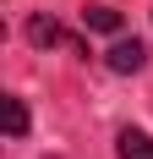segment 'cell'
I'll use <instances>...</instances> for the list:
<instances>
[{
  "label": "cell",
  "mask_w": 153,
  "mask_h": 159,
  "mask_svg": "<svg viewBox=\"0 0 153 159\" xmlns=\"http://www.w3.org/2000/svg\"><path fill=\"white\" fill-rule=\"evenodd\" d=\"M104 61H109V71H120V77H131V71H142V61H148V49H142L137 39H120V44L109 49Z\"/></svg>",
  "instance_id": "1"
},
{
  "label": "cell",
  "mask_w": 153,
  "mask_h": 159,
  "mask_svg": "<svg viewBox=\"0 0 153 159\" xmlns=\"http://www.w3.org/2000/svg\"><path fill=\"white\" fill-rule=\"evenodd\" d=\"M28 39L38 49H44V44H71V39L60 33V22H49V16H33V22H28Z\"/></svg>",
  "instance_id": "2"
},
{
  "label": "cell",
  "mask_w": 153,
  "mask_h": 159,
  "mask_svg": "<svg viewBox=\"0 0 153 159\" xmlns=\"http://www.w3.org/2000/svg\"><path fill=\"white\" fill-rule=\"evenodd\" d=\"M120 159H153V137L148 132H120V148H115Z\"/></svg>",
  "instance_id": "3"
},
{
  "label": "cell",
  "mask_w": 153,
  "mask_h": 159,
  "mask_svg": "<svg viewBox=\"0 0 153 159\" xmlns=\"http://www.w3.org/2000/svg\"><path fill=\"white\" fill-rule=\"evenodd\" d=\"M88 28H98V33H120V11H115V6H88Z\"/></svg>",
  "instance_id": "4"
},
{
  "label": "cell",
  "mask_w": 153,
  "mask_h": 159,
  "mask_svg": "<svg viewBox=\"0 0 153 159\" xmlns=\"http://www.w3.org/2000/svg\"><path fill=\"white\" fill-rule=\"evenodd\" d=\"M6 132H11V137L28 132V104H22L16 93H6Z\"/></svg>",
  "instance_id": "5"
}]
</instances>
